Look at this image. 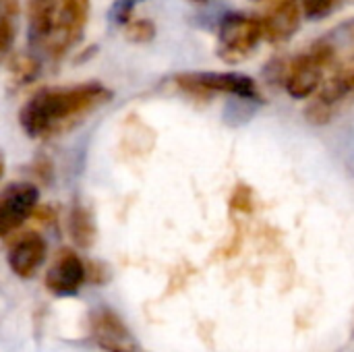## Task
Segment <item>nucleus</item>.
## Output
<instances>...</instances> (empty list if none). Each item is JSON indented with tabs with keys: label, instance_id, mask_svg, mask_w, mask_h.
Returning a JSON list of instances; mask_svg holds the SVG:
<instances>
[{
	"label": "nucleus",
	"instance_id": "obj_1",
	"mask_svg": "<svg viewBox=\"0 0 354 352\" xmlns=\"http://www.w3.org/2000/svg\"><path fill=\"white\" fill-rule=\"evenodd\" d=\"M112 95V89L97 81L68 87H46L25 102L19 112V122L31 139L54 137L68 131L93 110L106 106Z\"/></svg>",
	"mask_w": 354,
	"mask_h": 352
},
{
	"label": "nucleus",
	"instance_id": "obj_2",
	"mask_svg": "<svg viewBox=\"0 0 354 352\" xmlns=\"http://www.w3.org/2000/svg\"><path fill=\"white\" fill-rule=\"evenodd\" d=\"M89 10L91 0H54L52 31L46 37L41 50L50 58H60L71 48H75L83 37Z\"/></svg>",
	"mask_w": 354,
	"mask_h": 352
},
{
	"label": "nucleus",
	"instance_id": "obj_3",
	"mask_svg": "<svg viewBox=\"0 0 354 352\" xmlns=\"http://www.w3.org/2000/svg\"><path fill=\"white\" fill-rule=\"evenodd\" d=\"M263 39L261 19L251 15H226L218 27V56L228 64L247 60Z\"/></svg>",
	"mask_w": 354,
	"mask_h": 352
},
{
	"label": "nucleus",
	"instance_id": "obj_4",
	"mask_svg": "<svg viewBox=\"0 0 354 352\" xmlns=\"http://www.w3.org/2000/svg\"><path fill=\"white\" fill-rule=\"evenodd\" d=\"M174 83L191 95L228 93V95H234L241 100H251V102L261 100L257 83L245 73H232V71H228V73H209V71L180 73L174 77Z\"/></svg>",
	"mask_w": 354,
	"mask_h": 352
},
{
	"label": "nucleus",
	"instance_id": "obj_5",
	"mask_svg": "<svg viewBox=\"0 0 354 352\" xmlns=\"http://www.w3.org/2000/svg\"><path fill=\"white\" fill-rule=\"evenodd\" d=\"M326 71H330L326 58L311 46L307 52L295 56L284 68V87L295 100L311 98L324 81Z\"/></svg>",
	"mask_w": 354,
	"mask_h": 352
},
{
	"label": "nucleus",
	"instance_id": "obj_6",
	"mask_svg": "<svg viewBox=\"0 0 354 352\" xmlns=\"http://www.w3.org/2000/svg\"><path fill=\"white\" fill-rule=\"evenodd\" d=\"M354 68V66H353ZM353 68H338L315 93L309 106L305 108V116L311 124H328L338 112L340 104L353 89Z\"/></svg>",
	"mask_w": 354,
	"mask_h": 352
},
{
	"label": "nucleus",
	"instance_id": "obj_7",
	"mask_svg": "<svg viewBox=\"0 0 354 352\" xmlns=\"http://www.w3.org/2000/svg\"><path fill=\"white\" fill-rule=\"evenodd\" d=\"M39 191L31 183H17L0 195V239L21 228L37 210Z\"/></svg>",
	"mask_w": 354,
	"mask_h": 352
},
{
	"label": "nucleus",
	"instance_id": "obj_8",
	"mask_svg": "<svg viewBox=\"0 0 354 352\" xmlns=\"http://www.w3.org/2000/svg\"><path fill=\"white\" fill-rule=\"evenodd\" d=\"M85 280H87V268L83 259L75 251L62 249L56 253L54 261L50 263L44 284L56 297H73L79 293Z\"/></svg>",
	"mask_w": 354,
	"mask_h": 352
},
{
	"label": "nucleus",
	"instance_id": "obj_9",
	"mask_svg": "<svg viewBox=\"0 0 354 352\" xmlns=\"http://www.w3.org/2000/svg\"><path fill=\"white\" fill-rule=\"evenodd\" d=\"M46 255H48V245L44 237L37 232H25L10 243L6 261L15 276L29 280L44 266Z\"/></svg>",
	"mask_w": 354,
	"mask_h": 352
},
{
	"label": "nucleus",
	"instance_id": "obj_10",
	"mask_svg": "<svg viewBox=\"0 0 354 352\" xmlns=\"http://www.w3.org/2000/svg\"><path fill=\"white\" fill-rule=\"evenodd\" d=\"M303 4L301 0H270L266 15L261 17L263 39L282 44L290 39L301 27Z\"/></svg>",
	"mask_w": 354,
	"mask_h": 352
},
{
	"label": "nucleus",
	"instance_id": "obj_11",
	"mask_svg": "<svg viewBox=\"0 0 354 352\" xmlns=\"http://www.w3.org/2000/svg\"><path fill=\"white\" fill-rule=\"evenodd\" d=\"M328 62L330 68H353L354 66V19H348L334 29H330L326 35H322L317 41L311 44Z\"/></svg>",
	"mask_w": 354,
	"mask_h": 352
},
{
	"label": "nucleus",
	"instance_id": "obj_12",
	"mask_svg": "<svg viewBox=\"0 0 354 352\" xmlns=\"http://www.w3.org/2000/svg\"><path fill=\"white\" fill-rule=\"evenodd\" d=\"M27 19H29V44L33 50H41L46 37L52 31L54 0H27Z\"/></svg>",
	"mask_w": 354,
	"mask_h": 352
},
{
	"label": "nucleus",
	"instance_id": "obj_13",
	"mask_svg": "<svg viewBox=\"0 0 354 352\" xmlns=\"http://www.w3.org/2000/svg\"><path fill=\"white\" fill-rule=\"evenodd\" d=\"M66 230H68L71 241L79 249L93 247V243L97 239V226H95V218H93L91 210L81 203H75L66 218Z\"/></svg>",
	"mask_w": 354,
	"mask_h": 352
},
{
	"label": "nucleus",
	"instance_id": "obj_14",
	"mask_svg": "<svg viewBox=\"0 0 354 352\" xmlns=\"http://www.w3.org/2000/svg\"><path fill=\"white\" fill-rule=\"evenodd\" d=\"M39 58L31 52H15L8 58V75H10V85L12 87H23L29 85L37 79L39 75Z\"/></svg>",
	"mask_w": 354,
	"mask_h": 352
},
{
	"label": "nucleus",
	"instance_id": "obj_15",
	"mask_svg": "<svg viewBox=\"0 0 354 352\" xmlns=\"http://www.w3.org/2000/svg\"><path fill=\"white\" fill-rule=\"evenodd\" d=\"M19 0H0V60L8 56L17 37Z\"/></svg>",
	"mask_w": 354,
	"mask_h": 352
},
{
	"label": "nucleus",
	"instance_id": "obj_16",
	"mask_svg": "<svg viewBox=\"0 0 354 352\" xmlns=\"http://www.w3.org/2000/svg\"><path fill=\"white\" fill-rule=\"evenodd\" d=\"M93 330L102 334L104 338H110L104 344H116L120 338L127 336V328L112 311H97L93 315Z\"/></svg>",
	"mask_w": 354,
	"mask_h": 352
},
{
	"label": "nucleus",
	"instance_id": "obj_17",
	"mask_svg": "<svg viewBox=\"0 0 354 352\" xmlns=\"http://www.w3.org/2000/svg\"><path fill=\"white\" fill-rule=\"evenodd\" d=\"M353 2L354 0H301L305 17L311 21L324 19V17L332 15L336 8H340L344 4H353Z\"/></svg>",
	"mask_w": 354,
	"mask_h": 352
},
{
	"label": "nucleus",
	"instance_id": "obj_18",
	"mask_svg": "<svg viewBox=\"0 0 354 352\" xmlns=\"http://www.w3.org/2000/svg\"><path fill=\"white\" fill-rule=\"evenodd\" d=\"M124 35L129 41L135 44H147L156 37V25L149 19H131L124 25Z\"/></svg>",
	"mask_w": 354,
	"mask_h": 352
},
{
	"label": "nucleus",
	"instance_id": "obj_19",
	"mask_svg": "<svg viewBox=\"0 0 354 352\" xmlns=\"http://www.w3.org/2000/svg\"><path fill=\"white\" fill-rule=\"evenodd\" d=\"M255 207V197H253V189L239 183L230 195V210L239 212V214H251Z\"/></svg>",
	"mask_w": 354,
	"mask_h": 352
},
{
	"label": "nucleus",
	"instance_id": "obj_20",
	"mask_svg": "<svg viewBox=\"0 0 354 352\" xmlns=\"http://www.w3.org/2000/svg\"><path fill=\"white\" fill-rule=\"evenodd\" d=\"M133 8H135V0H118L114 6V21L127 25L133 19Z\"/></svg>",
	"mask_w": 354,
	"mask_h": 352
},
{
	"label": "nucleus",
	"instance_id": "obj_21",
	"mask_svg": "<svg viewBox=\"0 0 354 352\" xmlns=\"http://www.w3.org/2000/svg\"><path fill=\"white\" fill-rule=\"evenodd\" d=\"M33 174L41 180V183H50L52 180V162L46 156L35 158L33 162Z\"/></svg>",
	"mask_w": 354,
	"mask_h": 352
},
{
	"label": "nucleus",
	"instance_id": "obj_22",
	"mask_svg": "<svg viewBox=\"0 0 354 352\" xmlns=\"http://www.w3.org/2000/svg\"><path fill=\"white\" fill-rule=\"evenodd\" d=\"M104 349L108 352H131V351H127V349H122L120 344H104Z\"/></svg>",
	"mask_w": 354,
	"mask_h": 352
},
{
	"label": "nucleus",
	"instance_id": "obj_23",
	"mask_svg": "<svg viewBox=\"0 0 354 352\" xmlns=\"http://www.w3.org/2000/svg\"><path fill=\"white\" fill-rule=\"evenodd\" d=\"M4 176V156L0 154V178Z\"/></svg>",
	"mask_w": 354,
	"mask_h": 352
},
{
	"label": "nucleus",
	"instance_id": "obj_24",
	"mask_svg": "<svg viewBox=\"0 0 354 352\" xmlns=\"http://www.w3.org/2000/svg\"><path fill=\"white\" fill-rule=\"evenodd\" d=\"M353 89H354V68H353Z\"/></svg>",
	"mask_w": 354,
	"mask_h": 352
},
{
	"label": "nucleus",
	"instance_id": "obj_25",
	"mask_svg": "<svg viewBox=\"0 0 354 352\" xmlns=\"http://www.w3.org/2000/svg\"><path fill=\"white\" fill-rule=\"evenodd\" d=\"M195 2H205V0H195Z\"/></svg>",
	"mask_w": 354,
	"mask_h": 352
},
{
	"label": "nucleus",
	"instance_id": "obj_26",
	"mask_svg": "<svg viewBox=\"0 0 354 352\" xmlns=\"http://www.w3.org/2000/svg\"><path fill=\"white\" fill-rule=\"evenodd\" d=\"M135 2H137V0H135Z\"/></svg>",
	"mask_w": 354,
	"mask_h": 352
}]
</instances>
